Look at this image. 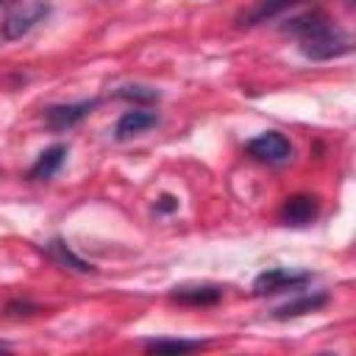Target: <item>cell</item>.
<instances>
[{"label":"cell","instance_id":"cell-9","mask_svg":"<svg viewBox=\"0 0 356 356\" xmlns=\"http://www.w3.org/2000/svg\"><path fill=\"white\" fill-rule=\"evenodd\" d=\"M170 300L184 303V306H214L222 300V286L220 284H184L170 292Z\"/></svg>","mask_w":356,"mask_h":356},{"label":"cell","instance_id":"cell-11","mask_svg":"<svg viewBox=\"0 0 356 356\" xmlns=\"http://www.w3.org/2000/svg\"><path fill=\"white\" fill-rule=\"evenodd\" d=\"M328 303V292H306V295H298L286 303H281L273 317L275 320H289V317H300V314H309V312H317Z\"/></svg>","mask_w":356,"mask_h":356},{"label":"cell","instance_id":"cell-4","mask_svg":"<svg viewBox=\"0 0 356 356\" xmlns=\"http://www.w3.org/2000/svg\"><path fill=\"white\" fill-rule=\"evenodd\" d=\"M97 106H100V97H89V100H78V103L47 106L44 108V122L53 131H67V128H75L78 122H83Z\"/></svg>","mask_w":356,"mask_h":356},{"label":"cell","instance_id":"cell-13","mask_svg":"<svg viewBox=\"0 0 356 356\" xmlns=\"http://www.w3.org/2000/svg\"><path fill=\"white\" fill-rule=\"evenodd\" d=\"M206 339H147L145 350L147 353H189L206 348Z\"/></svg>","mask_w":356,"mask_h":356},{"label":"cell","instance_id":"cell-14","mask_svg":"<svg viewBox=\"0 0 356 356\" xmlns=\"http://www.w3.org/2000/svg\"><path fill=\"white\" fill-rule=\"evenodd\" d=\"M114 97H122V100H134V103H156L161 95L159 89H150V86H139V83H131V86H120L114 92Z\"/></svg>","mask_w":356,"mask_h":356},{"label":"cell","instance_id":"cell-3","mask_svg":"<svg viewBox=\"0 0 356 356\" xmlns=\"http://www.w3.org/2000/svg\"><path fill=\"white\" fill-rule=\"evenodd\" d=\"M248 156L261 161V164H270V167H278V164H286L292 159V142L278 134V131H264L259 136H253L248 145H245Z\"/></svg>","mask_w":356,"mask_h":356},{"label":"cell","instance_id":"cell-17","mask_svg":"<svg viewBox=\"0 0 356 356\" xmlns=\"http://www.w3.org/2000/svg\"><path fill=\"white\" fill-rule=\"evenodd\" d=\"M0 3H3V0H0Z\"/></svg>","mask_w":356,"mask_h":356},{"label":"cell","instance_id":"cell-16","mask_svg":"<svg viewBox=\"0 0 356 356\" xmlns=\"http://www.w3.org/2000/svg\"><path fill=\"white\" fill-rule=\"evenodd\" d=\"M0 350H8V345H0Z\"/></svg>","mask_w":356,"mask_h":356},{"label":"cell","instance_id":"cell-1","mask_svg":"<svg viewBox=\"0 0 356 356\" xmlns=\"http://www.w3.org/2000/svg\"><path fill=\"white\" fill-rule=\"evenodd\" d=\"M281 33L295 36L300 42V53L312 61H331V58H339L353 50L350 33L342 25H337L334 19H328L320 8H312V11L284 19Z\"/></svg>","mask_w":356,"mask_h":356},{"label":"cell","instance_id":"cell-2","mask_svg":"<svg viewBox=\"0 0 356 356\" xmlns=\"http://www.w3.org/2000/svg\"><path fill=\"white\" fill-rule=\"evenodd\" d=\"M50 3L47 0H22V3H17L8 14H6V19H3V25H0V42H14V39H22L25 33H31L39 22H44L47 17H50Z\"/></svg>","mask_w":356,"mask_h":356},{"label":"cell","instance_id":"cell-10","mask_svg":"<svg viewBox=\"0 0 356 356\" xmlns=\"http://www.w3.org/2000/svg\"><path fill=\"white\" fill-rule=\"evenodd\" d=\"M67 161V145H50L47 150L39 153V159L31 164L28 178L31 181H50Z\"/></svg>","mask_w":356,"mask_h":356},{"label":"cell","instance_id":"cell-15","mask_svg":"<svg viewBox=\"0 0 356 356\" xmlns=\"http://www.w3.org/2000/svg\"><path fill=\"white\" fill-rule=\"evenodd\" d=\"M178 209V200L172 197V195H161L159 200H156V211L159 214H170V211H175Z\"/></svg>","mask_w":356,"mask_h":356},{"label":"cell","instance_id":"cell-12","mask_svg":"<svg viewBox=\"0 0 356 356\" xmlns=\"http://www.w3.org/2000/svg\"><path fill=\"white\" fill-rule=\"evenodd\" d=\"M44 250H47V256L58 264V267H64V270H72V273H92L95 267L89 264V261H83L78 253H72V248L64 242V239H50L47 245H44Z\"/></svg>","mask_w":356,"mask_h":356},{"label":"cell","instance_id":"cell-7","mask_svg":"<svg viewBox=\"0 0 356 356\" xmlns=\"http://www.w3.org/2000/svg\"><path fill=\"white\" fill-rule=\"evenodd\" d=\"M320 214V200L317 195H292L284 200L278 217L284 225H295V228H303L309 225L314 217Z\"/></svg>","mask_w":356,"mask_h":356},{"label":"cell","instance_id":"cell-6","mask_svg":"<svg viewBox=\"0 0 356 356\" xmlns=\"http://www.w3.org/2000/svg\"><path fill=\"white\" fill-rule=\"evenodd\" d=\"M303 3H309V0H253L245 11L236 14V25L239 28H256L261 22H273V19L284 17L286 11H292Z\"/></svg>","mask_w":356,"mask_h":356},{"label":"cell","instance_id":"cell-5","mask_svg":"<svg viewBox=\"0 0 356 356\" xmlns=\"http://www.w3.org/2000/svg\"><path fill=\"white\" fill-rule=\"evenodd\" d=\"M312 273H292V270H281V267H273V270H264L256 275L253 281V292L256 295H278V292H286V289H300L306 284H312Z\"/></svg>","mask_w":356,"mask_h":356},{"label":"cell","instance_id":"cell-8","mask_svg":"<svg viewBox=\"0 0 356 356\" xmlns=\"http://www.w3.org/2000/svg\"><path fill=\"white\" fill-rule=\"evenodd\" d=\"M159 125V114L150 111V108H131V111H122L117 125H114V139L117 142H128L134 136H142L145 131L156 128Z\"/></svg>","mask_w":356,"mask_h":356}]
</instances>
